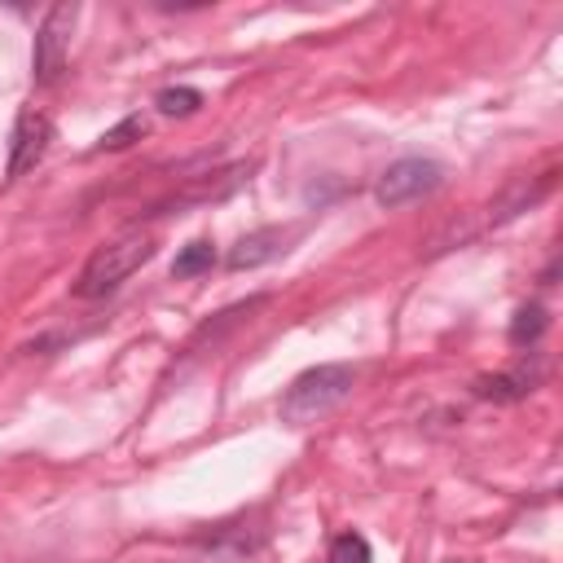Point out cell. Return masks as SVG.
I'll return each mask as SVG.
<instances>
[{"instance_id":"cell-5","label":"cell","mask_w":563,"mask_h":563,"mask_svg":"<svg viewBox=\"0 0 563 563\" xmlns=\"http://www.w3.org/2000/svg\"><path fill=\"white\" fill-rule=\"evenodd\" d=\"M48 141H53V119L40 110H22L13 123V145H9V176H26L48 154Z\"/></svg>"},{"instance_id":"cell-7","label":"cell","mask_w":563,"mask_h":563,"mask_svg":"<svg viewBox=\"0 0 563 563\" xmlns=\"http://www.w3.org/2000/svg\"><path fill=\"white\" fill-rule=\"evenodd\" d=\"M537 378H541V369L532 365H519V369H506V374H484V378H475V396H484V400H501V405H510V400H523L532 387H537Z\"/></svg>"},{"instance_id":"cell-4","label":"cell","mask_w":563,"mask_h":563,"mask_svg":"<svg viewBox=\"0 0 563 563\" xmlns=\"http://www.w3.org/2000/svg\"><path fill=\"white\" fill-rule=\"evenodd\" d=\"M444 185V167L435 163V158H396L383 176H378V185H374V202L383 207V211H391V207H405V202H413V198H422V194H431V189H440Z\"/></svg>"},{"instance_id":"cell-9","label":"cell","mask_w":563,"mask_h":563,"mask_svg":"<svg viewBox=\"0 0 563 563\" xmlns=\"http://www.w3.org/2000/svg\"><path fill=\"white\" fill-rule=\"evenodd\" d=\"M545 325H550L545 308H541V303H523V308L515 312V321H510V343H515V347H532V343L545 334Z\"/></svg>"},{"instance_id":"cell-3","label":"cell","mask_w":563,"mask_h":563,"mask_svg":"<svg viewBox=\"0 0 563 563\" xmlns=\"http://www.w3.org/2000/svg\"><path fill=\"white\" fill-rule=\"evenodd\" d=\"M75 22H79V4H70V0H62V4H53V9L44 13L40 35H35V57H31V75H35L40 88L57 84V75L66 70Z\"/></svg>"},{"instance_id":"cell-13","label":"cell","mask_w":563,"mask_h":563,"mask_svg":"<svg viewBox=\"0 0 563 563\" xmlns=\"http://www.w3.org/2000/svg\"><path fill=\"white\" fill-rule=\"evenodd\" d=\"M141 136H145V119H141V114H128V119H119L114 128H106L97 145H101V150H128V145L141 141Z\"/></svg>"},{"instance_id":"cell-10","label":"cell","mask_w":563,"mask_h":563,"mask_svg":"<svg viewBox=\"0 0 563 563\" xmlns=\"http://www.w3.org/2000/svg\"><path fill=\"white\" fill-rule=\"evenodd\" d=\"M216 268V246L211 242H189L176 264H172V277H198V273H211Z\"/></svg>"},{"instance_id":"cell-11","label":"cell","mask_w":563,"mask_h":563,"mask_svg":"<svg viewBox=\"0 0 563 563\" xmlns=\"http://www.w3.org/2000/svg\"><path fill=\"white\" fill-rule=\"evenodd\" d=\"M369 559H374V550H369V541L361 532H339L330 541V559L325 563H369Z\"/></svg>"},{"instance_id":"cell-12","label":"cell","mask_w":563,"mask_h":563,"mask_svg":"<svg viewBox=\"0 0 563 563\" xmlns=\"http://www.w3.org/2000/svg\"><path fill=\"white\" fill-rule=\"evenodd\" d=\"M154 106L163 110V114H176V119H185V114H194L198 106H202V92L198 88H163L158 97H154Z\"/></svg>"},{"instance_id":"cell-6","label":"cell","mask_w":563,"mask_h":563,"mask_svg":"<svg viewBox=\"0 0 563 563\" xmlns=\"http://www.w3.org/2000/svg\"><path fill=\"white\" fill-rule=\"evenodd\" d=\"M295 238V229H255V233H246L233 251H229V268L233 273H242V268H260V264H268V260H277V255H286V242Z\"/></svg>"},{"instance_id":"cell-8","label":"cell","mask_w":563,"mask_h":563,"mask_svg":"<svg viewBox=\"0 0 563 563\" xmlns=\"http://www.w3.org/2000/svg\"><path fill=\"white\" fill-rule=\"evenodd\" d=\"M550 185H554V172H545V176H541L532 189H528V180H519L510 194H501V198L488 207V220H493V224H501V220H515L519 211H528L532 202H541V198L550 194Z\"/></svg>"},{"instance_id":"cell-2","label":"cell","mask_w":563,"mask_h":563,"mask_svg":"<svg viewBox=\"0 0 563 563\" xmlns=\"http://www.w3.org/2000/svg\"><path fill=\"white\" fill-rule=\"evenodd\" d=\"M352 383H356L352 365H312V369H303L282 396V422L308 427V422L325 418L330 409H339L352 396Z\"/></svg>"},{"instance_id":"cell-1","label":"cell","mask_w":563,"mask_h":563,"mask_svg":"<svg viewBox=\"0 0 563 563\" xmlns=\"http://www.w3.org/2000/svg\"><path fill=\"white\" fill-rule=\"evenodd\" d=\"M150 255H154V233H145V229H128V233L101 242L88 255V264H84V273L75 282V295L79 299H106V295H114L141 264H150Z\"/></svg>"},{"instance_id":"cell-14","label":"cell","mask_w":563,"mask_h":563,"mask_svg":"<svg viewBox=\"0 0 563 563\" xmlns=\"http://www.w3.org/2000/svg\"><path fill=\"white\" fill-rule=\"evenodd\" d=\"M449 563H462V559H449Z\"/></svg>"}]
</instances>
